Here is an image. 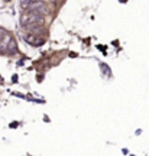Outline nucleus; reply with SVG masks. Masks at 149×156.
I'll use <instances>...</instances> for the list:
<instances>
[{
    "mask_svg": "<svg viewBox=\"0 0 149 156\" xmlns=\"http://www.w3.org/2000/svg\"><path fill=\"white\" fill-rule=\"evenodd\" d=\"M10 41H12L10 35L6 34L5 38L0 41V52H6V51H7V46H9V42H10Z\"/></svg>",
    "mask_w": 149,
    "mask_h": 156,
    "instance_id": "f03ea898",
    "label": "nucleus"
},
{
    "mask_svg": "<svg viewBox=\"0 0 149 156\" xmlns=\"http://www.w3.org/2000/svg\"><path fill=\"white\" fill-rule=\"evenodd\" d=\"M5 35H6V30H5V29H2V28H0V41H2V39L5 38Z\"/></svg>",
    "mask_w": 149,
    "mask_h": 156,
    "instance_id": "39448f33",
    "label": "nucleus"
},
{
    "mask_svg": "<svg viewBox=\"0 0 149 156\" xmlns=\"http://www.w3.org/2000/svg\"><path fill=\"white\" fill-rule=\"evenodd\" d=\"M17 51V46H16V42L12 39L10 42H9V46H7V51H6V54H9V55H12V54H15Z\"/></svg>",
    "mask_w": 149,
    "mask_h": 156,
    "instance_id": "7ed1b4c3",
    "label": "nucleus"
},
{
    "mask_svg": "<svg viewBox=\"0 0 149 156\" xmlns=\"http://www.w3.org/2000/svg\"><path fill=\"white\" fill-rule=\"evenodd\" d=\"M31 2H32V0H20V7H22L23 10H28Z\"/></svg>",
    "mask_w": 149,
    "mask_h": 156,
    "instance_id": "20e7f679",
    "label": "nucleus"
},
{
    "mask_svg": "<svg viewBox=\"0 0 149 156\" xmlns=\"http://www.w3.org/2000/svg\"><path fill=\"white\" fill-rule=\"evenodd\" d=\"M44 22H45V17L42 15H38V13L31 10H26L22 15V17H20V25L23 28L31 26V25H42Z\"/></svg>",
    "mask_w": 149,
    "mask_h": 156,
    "instance_id": "f257e3e1",
    "label": "nucleus"
}]
</instances>
